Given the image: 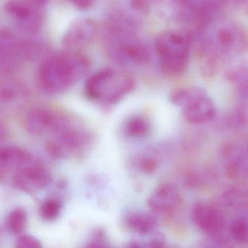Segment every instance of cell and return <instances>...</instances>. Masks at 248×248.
<instances>
[{"label": "cell", "mask_w": 248, "mask_h": 248, "mask_svg": "<svg viewBox=\"0 0 248 248\" xmlns=\"http://www.w3.org/2000/svg\"><path fill=\"white\" fill-rule=\"evenodd\" d=\"M17 248H40L43 247L41 242L35 236L23 234L17 238L15 242Z\"/></svg>", "instance_id": "cell-22"}, {"label": "cell", "mask_w": 248, "mask_h": 248, "mask_svg": "<svg viewBox=\"0 0 248 248\" xmlns=\"http://www.w3.org/2000/svg\"><path fill=\"white\" fill-rule=\"evenodd\" d=\"M181 201L178 187L170 183H164L154 190L148 200V205L155 213H166L173 211Z\"/></svg>", "instance_id": "cell-10"}, {"label": "cell", "mask_w": 248, "mask_h": 248, "mask_svg": "<svg viewBox=\"0 0 248 248\" xmlns=\"http://www.w3.org/2000/svg\"><path fill=\"white\" fill-rule=\"evenodd\" d=\"M182 113L184 119L190 124H202L214 120L217 109L207 94L182 108Z\"/></svg>", "instance_id": "cell-12"}, {"label": "cell", "mask_w": 248, "mask_h": 248, "mask_svg": "<svg viewBox=\"0 0 248 248\" xmlns=\"http://www.w3.org/2000/svg\"><path fill=\"white\" fill-rule=\"evenodd\" d=\"M207 94L205 90L201 87H184L172 91L170 95V100L172 104L182 108L194 100Z\"/></svg>", "instance_id": "cell-16"}, {"label": "cell", "mask_w": 248, "mask_h": 248, "mask_svg": "<svg viewBox=\"0 0 248 248\" xmlns=\"http://www.w3.org/2000/svg\"><path fill=\"white\" fill-rule=\"evenodd\" d=\"M63 208L62 202L56 197H49L43 202L40 207L42 218L47 221L56 220L60 216Z\"/></svg>", "instance_id": "cell-20"}, {"label": "cell", "mask_w": 248, "mask_h": 248, "mask_svg": "<svg viewBox=\"0 0 248 248\" xmlns=\"http://www.w3.org/2000/svg\"><path fill=\"white\" fill-rule=\"evenodd\" d=\"M159 162L156 157L151 156H145L140 158L139 161V166L142 171L146 172H152L156 170Z\"/></svg>", "instance_id": "cell-24"}, {"label": "cell", "mask_w": 248, "mask_h": 248, "mask_svg": "<svg viewBox=\"0 0 248 248\" xmlns=\"http://www.w3.org/2000/svg\"><path fill=\"white\" fill-rule=\"evenodd\" d=\"M134 87L133 79L113 69H103L88 78L85 94L90 99L113 104L119 102Z\"/></svg>", "instance_id": "cell-2"}, {"label": "cell", "mask_w": 248, "mask_h": 248, "mask_svg": "<svg viewBox=\"0 0 248 248\" xmlns=\"http://www.w3.org/2000/svg\"><path fill=\"white\" fill-rule=\"evenodd\" d=\"M124 223L133 232L147 236L156 230L158 222L156 217L152 213L135 212L126 216Z\"/></svg>", "instance_id": "cell-14"}, {"label": "cell", "mask_w": 248, "mask_h": 248, "mask_svg": "<svg viewBox=\"0 0 248 248\" xmlns=\"http://www.w3.org/2000/svg\"><path fill=\"white\" fill-rule=\"evenodd\" d=\"M72 5L80 10L88 9L93 6L96 0H68Z\"/></svg>", "instance_id": "cell-27"}, {"label": "cell", "mask_w": 248, "mask_h": 248, "mask_svg": "<svg viewBox=\"0 0 248 248\" xmlns=\"http://www.w3.org/2000/svg\"><path fill=\"white\" fill-rule=\"evenodd\" d=\"M89 69L86 58L76 53H60L46 59L38 71V83L45 92H65L84 76Z\"/></svg>", "instance_id": "cell-1"}, {"label": "cell", "mask_w": 248, "mask_h": 248, "mask_svg": "<svg viewBox=\"0 0 248 248\" xmlns=\"http://www.w3.org/2000/svg\"><path fill=\"white\" fill-rule=\"evenodd\" d=\"M230 81L241 95L248 96V72L238 71L234 72L231 75Z\"/></svg>", "instance_id": "cell-21"}, {"label": "cell", "mask_w": 248, "mask_h": 248, "mask_svg": "<svg viewBox=\"0 0 248 248\" xmlns=\"http://www.w3.org/2000/svg\"><path fill=\"white\" fill-rule=\"evenodd\" d=\"M228 229L233 241L248 245V207L238 210L228 225Z\"/></svg>", "instance_id": "cell-15"}, {"label": "cell", "mask_w": 248, "mask_h": 248, "mask_svg": "<svg viewBox=\"0 0 248 248\" xmlns=\"http://www.w3.org/2000/svg\"><path fill=\"white\" fill-rule=\"evenodd\" d=\"M27 223V211L22 207H16L13 209L7 216V228L13 234H21L25 229Z\"/></svg>", "instance_id": "cell-18"}, {"label": "cell", "mask_w": 248, "mask_h": 248, "mask_svg": "<svg viewBox=\"0 0 248 248\" xmlns=\"http://www.w3.org/2000/svg\"><path fill=\"white\" fill-rule=\"evenodd\" d=\"M155 48L161 69L165 74L179 76L186 70L189 46L184 35L172 31L161 33L155 42Z\"/></svg>", "instance_id": "cell-3"}, {"label": "cell", "mask_w": 248, "mask_h": 248, "mask_svg": "<svg viewBox=\"0 0 248 248\" xmlns=\"http://www.w3.org/2000/svg\"><path fill=\"white\" fill-rule=\"evenodd\" d=\"M191 218L200 230L210 237L220 236L226 229V217L218 207L208 203H195L191 211Z\"/></svg>", "instance_id": "cell-7"}, {"label": "cell", "mask_w": 248, "mask_h": 248, "mask_svg": "<svg viewBox=\"0 0 248 248\" xmlns=\"http://www.w3.org/2000/svg\"><path fill=\"white\" fill-rule=\"evenodd\" d=\"M36 160L29 151L16 146H5L0 152L1 178L4 175H14L17 171Z\"/></svg>", "instance_id": "cell-11"}, {"label": "cell", "mask_w": 248, "mask_h": 248, "mask_svg": "<svg viewBox=\"0 0 248 248\" xmlns=\"http://www.w3.org/2000/svg\"><path fill=\"white\" fill-rule=\"evenodd\" d=\"M46 3L40 0H10L6 11L18 24L28 30L40 27Z\"/></svg>", "instance_id": "cell-8"}, {"label": "cell", "mask_w": 248, "mask_h": 248, "mask_svg": "<svg viewBox=\"0 0 248 248\" xmlns=\"http://www.w3.org/2000/svg\"><path fill=\"white\" fill-rule=\"evenodd\" d=\"M226 173L231 178H248V144H230L223 150Z\"/></svg>", "instance_id": "cell-9"}, {"label": "cell", "mask_w": 248, "mask_h": 248, "mask_svg": "<svg viewBox=\"0 0 248 248\" xmlns=\"http://www.w3.org/2000/svg\"><path fill=\"white\" fill-rule=\"evenodd\" d=\"M96 32V27L88 20H79L69 27L63 37V43L68 48H78L92 40Z\"/></svg>", "instance_id": "cell-13"}, {"label": "cell", "mask_w": 248, "mask_h": 248, "mask_svg": "<svg viewBox=\"0 0 248 248\" xmlns=\"http://www.w3.org/2000/svg\"><path fill=\"white\" fill-rule=\"evenodd\" d=\"M149 122L141 116L130 117L124 126V132L127 136L133 139H143L150 133Z\"/></svg>", "instance_id": "cell-17"}, {"label": "cell", "mask_w": 248, "mask_h": 248, "mask_svg": "<svg viewBox=\"0 0 248 248\" xmlns=\"http://www.w3.org/2000/svg\"><path fill=\"white\" fill-rule=\"evenodd\" d=\"M24 125L27 132L34 136L57 135L70 127L66 117L55 110L43 107L30 110L24 117Z\"/></svg>", "instance_id": "cell-5"}, {"label": "cell", "mask_w": 248, "mask_h": 248, "mask_svg": "<svg viewBox=\"0 0 248 248\" xmlns=\"http://www.w3.org/2000/svg\"><path fill=\"white\" fill-rule=\"evenodd\" d=\"M232 122L234 127H244L248 124V108H242L233 111Z\"/></svg>", "instance_id": "cell-25"}, {"label": "cell", "mask_w": 248, "mask_h": 248, "mask_svg": "<svg viewBox=\"0 0 248 248\" xmlns=\"http://www.w3.org/2000/svg\"><path fill=\"white\" fill-rule=\"evenodd\" d=\"M223 203L232 208L240 209L248 207V189L234 188L226 191L223 196Z\"/></svg>", "instance_id": "cell-19"}, {"label": "cell", "mask_w": 248, "mask_h": 248, "mask_svg": "<svg viewBox=\"0 0 248 248\" xmlns=\"http://www.w3.org/2000/svg\"><path fill=\"white\" fill-rule=\"evenodd\" d=\"M92 141L88 132L69 127L47 143V151L53 157L64 159L85 152Z\"/></svg>", "instance_id": "cell-4"}, {"label": "cell", "mask_w": 248, "mask_h": 248, "mask_svg": "<svg viewBox=\"0 0 248 248\" xmlns=\"http://www.w3.org/2000/svg\"><path fill=\"white\" fill-rule=\"evenodd\" d=\"M217 40L223 48H230L234 43V34L229 29H222L217 32Z\"/></svg>", "instance_id": "cell-23"}, {"label": "cell", "mask_w": 248, "mask_h": 248, "mask_svg": "<svg viewBox=\"0 0 248 248\" xmlns=\"http://www.w3.org/2000/svg\"><path fill=\"white\" fill-rule=\"evenodd\" d=\"M108 242L106 238L105 233L101 230H98L93 233V236L91 237V241L87 243L85 247L88 248H104L108 247Z\"/></svg>", "instance_id": "cell-26"}, {"label": "cell", "mask_w": 248, "mask_h": 248, "mask_svg": "<svg viewBox=\"0 0 248 248\" xmlns=\"http://www.w3.org/2000/svg\"><path fill=\"white\" fill-rule=\"evenodd\" d=\"M12 181L20 191L32 194L46 188L51 182V175L46 167L36 159L15 172Z\"/></svg>", "instance_id": "cell-6"}]
</instances>
